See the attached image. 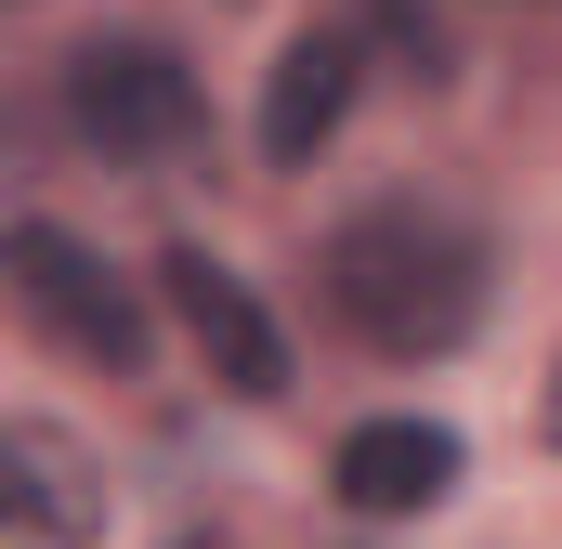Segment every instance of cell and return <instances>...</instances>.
Listing matches in <instances>:
<instances>
[{"instance_id":"6","label":"cell","mask_w":562,"mask_h":549,"mask_svg":"<svg viewBox=\"0 0 562 549\" xmlns=\"http://www.w3.org/2000/svg\"><path fill=\"white\" fill-rule=\"evenodd\" d=\"M0 511H13V549H92L105 537V471L53 418H13L0 432Z\"/></svg>"},{"instance_id":"2","label":"cell","mask_w":562,"mask_h":549,"mask_svg":"<svg viewBox=\"0 0 562 549\" xmlns=\"http://www.w3.org/2000/svg\"><path fill=\"white\" fill-rule=\"evenodd\" d=\"M0 262H13V301H26V327H40V340H66L79 367L144 380V340H157V327H144V288L105 262V249H79L66 223H13V249H0Z\"/></svg>"},{"instance_id":"7","label":"cell","mask_w":562,"mask_h":549,"mask_svg":"<svg viewBox=\"0 0 562 549\" xmlns=\"http://www.w3.org/2000/svg\"><path fill=\"white\" fill-rule=\"evenodd\" d=\"M353 66H367V53H353L340 26H314V40L276 53V79H262V157H276V170H301L314 144L353 119Z\"/></svg>"},{"instance_id":"1","label":"cell","mask_w":562,"mask_h":549,"mask_svg":"<svg viewBox=\"0 0 562 549\" xmlns=\"http://www.w3.org/2000/svg\"><path fill=\"white\" fill-rule=\"evenodd\" d=\"M314 288L327 314L380 354V367H419V354H458L484 327V236L458 210H419V197H380L353 210L327 249H314Z\"/></svg>"},{"instance_id":"5","label":"cell","mask_w":562,"mask_h":549,"mask_svg":"<svg viewBox=\"0 0 562 549\" xmlns=\"http://www.w3.org/2000/svg\"><path fill=\"white\" fill-rule=\"evenodd\" d=\"M327 484H340L353 524H419V511H445V484H458V432L445 418H353L340 458H327Z\"/></svg>"},{"instance_id":"3","label":"cell","mask_w":562,"mask_h":549,"mask_svg":"<svg viewBox=\"0 0 562 549\" xmlns=\"http://www.w3.org/2000/svg\"><path fill=\"white\" fill-rule=\"evenodd\" d=\"M66 132L92 157H170L196 132V66L170 40H79L66 53Z\"/></svg>"},{"instance_id":"4","label":"cell","mask_w":562,"mask_h":549,"mask_svg":"<svg viewBox=\"0 0 562 549\" xmlns=\"http://www.w3.org/2000/svg\"><path fill=\"white\" fill-rule=\"evenodd\" d=\"M157 288H170V314H183V340L210 354V380H223V393H249V406H276V393H288V340H276V314L249 301V274H236V262L170 249Z\"/></svg>"},{"instance_id":"9","label":"cell","mask_w":562,"mask_h":549,"mask_svg":"<svg viewBox=\"0 0 562 549\" xmlns=\"http://www.w3.org/2000/svg\"><path fill=\"white\" fill-rule=\"evenodd\" d=\"M170 549H236V537H170Z\"/></svg>"},{"instance_id":"8","label":"cell","mask_w":562,"mask_h":549,"mask_svg":"<svg viewBox=\"0 0 562 549\" xmlns=\"http://www.w3.org/2000/svg\"><path fill=\"white\" fill-rule=\"evenodd\" d=\"M550 445H562V354H550Z\"/></svg>"}]
</instances>
